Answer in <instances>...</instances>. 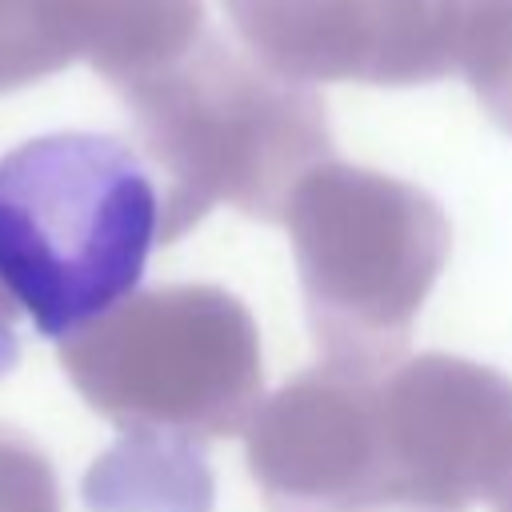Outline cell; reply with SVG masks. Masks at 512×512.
I'll use <instances>...</instances> for the list:
<instances>
[{
    "label": "cell",
    "mask_w": 512,
    "mask_h": 512,
    "mask_svg": "<svg viewBox=\"0 0 512 512\" xmlns=\"http://www.w3.org/2000/svg\"><path fill=\"white\" fill-rule=\"evenodd\" d=\"M492 508H496V512H512V472H508V480L496 488V496H492Z\"/></svg>",
    "instance_id": "52a82bcc"
},
{
    "label": "cell",
    "mask_w": 512,
    "mask_h": 512,
    "mask_svg": "<svg viewBox=\"0 0 512 512\" xmlns=\"http://www.w3.org/2000/svg\"><path fill=\"white\" fill-rule=\"evenodd\" d=\"M148 160L108 132H48L0 156V284L40 336L112 316L164 236Z\"/></svg>",
    "instance_id": "6da1fadb"
},
{
    "label": "cell",
    "mask_w": 512,
    "mask_h": 512,
    "mask_svg": "<svg viewBox=\"0 0 512 512\" xmlns=\"http://www.w3.org/2000/svg\"><path fill=\"white\" fill-rule=\"evenodd\" d=\"M380 372L316 364L256 408L248 468L268 512H364L376 468Z\"/></svg>",
    "instance_id": "277c9868"
},
{
    "label": "cell",
    "mask_w": 512,
    "mask_h": 512,
    "mask_svg": "<svg viewBox=\"0 0 512 512\" xmlns=\"http://www.w3.org/2000/svg\"><path fill=\"white\" fill-rule=\"evenodd\" d=\"M284 224L320 364L388 368L448 260L440 204L384 172L324 160L288 196Z\"/></svg>",
    "instance_id": "7a4b0ae2"
},
{
    "label": "cell",
    "mask_w": 512,
    "mask_h": 512,
    "mask_svg": "<svg viewBox=\"0 0 512 512\" xmlns=\"http://www.w3.org/2000/svg\"><path fill=\"white\" fill-rule=\"evenodd\" d=\"M16 360H20V340H16V328H12V320L0 304V380L16 368Z\"/></svg>",
    "instance_id": "8992f818"
},
{
    "label": "cell",
    "mask_w": 512,
    "mask_h": 512,
    "mask_svg": "<svg viewBox=\"0 0 512 512\" xmlns=\"http://www.w3.org/2000/svg\"><path fill=\"white\" fill-rule=\"evenodd\" d=\"M512 472V380L416 356L376 376V468L364 512H468Z\"/></svg>",
    "instance_id": "3957f363"
},
{
    "label": "cell",
    "mask_w": 512,
    "mask_h": 512,
    "mask_svg": "<svg viewBox=\"0 0 512 512\" xmlns=\"http://www.w3.org/2000/svg\"><path fill=\"white\" fill-rule=\"evenodd\" d=\"M488 116L512 132V0H464L460 64Z\"/></svg>",
    "instance_id": "5b68a950"
}]
</instances>
